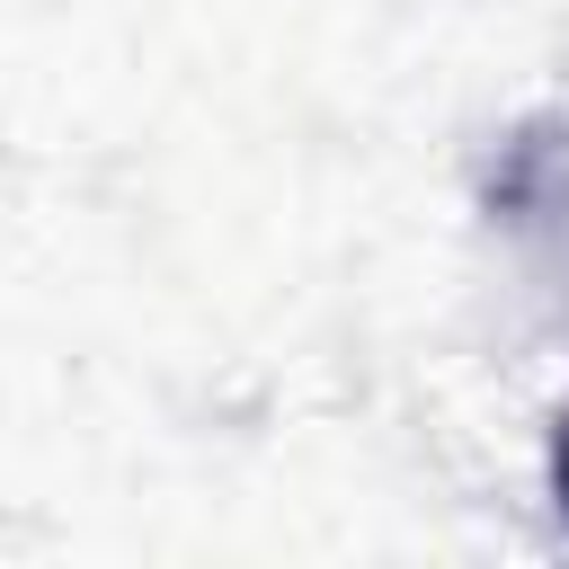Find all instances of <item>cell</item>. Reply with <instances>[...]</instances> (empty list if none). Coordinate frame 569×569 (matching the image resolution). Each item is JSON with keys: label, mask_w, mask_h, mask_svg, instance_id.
Returning a JSON list of instances; mask_svg holds the SVG:
<instances>
[{"label": "cell", "mask_w": 569, "mask_h": 569, "mask_svg": "<svg viewBox=\"0 0 569 569\" xmlns=\"http://www.w3.org/2000/svg\"><path fill=\"white\" fill-rule=\"evenodd\" d=\"M551 498H560V516H569V418L551 427Z\"/></svg>", "instance_id": "obj_1"}]
</instances>
